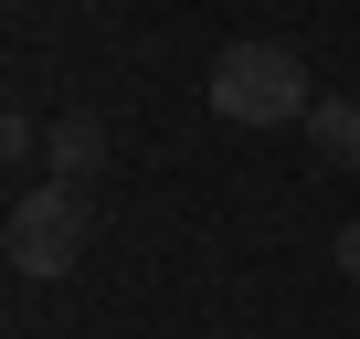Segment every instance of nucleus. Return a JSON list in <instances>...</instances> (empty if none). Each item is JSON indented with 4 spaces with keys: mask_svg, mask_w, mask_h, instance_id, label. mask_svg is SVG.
<instances>
[{
    "mask_svg": "<svg viewBox=\"0 0 360 339\" xmlns=\"http://www.w3.org/2000/svg\"><path fill=\"white\" fill-rule=\"evenodd\" d=\"M307 106H318L307 96V53H286V43H223L212 53V117L223 127H286Z\"/></svg>",
    "mask_w": 360,
    "mask_h": 339,
    "instance_id": "nucleus-1",
    "label": "nucleus"
},
{
    "mask_svg": "<svg viewBox=\"0 0 360 339\" xmlns=\"http://www.w3.org/2000/svg\"><path fill=\"white\" fill-rule=\"evenodd\" d=\"M75 255H85V191H64V181L22 191L11 202V265L22 276H64Z\"/></svg>",
    "mask_w": 360,
    "mask_h": 339,
    "instance_id": "nucleus-2",
    "label": "nucleus"
},
{
    "mask_svg": "<svg viewBox=\"0 0 360 339\" xmlns=\"http://www.w3.org/2000/svg\"><path fill=\"white\" fill-rule=\"evenodd\" d=\"M43 159H53V181H64V191H85V181H96V159H106V127H96L85 106H64L53 138H43Z\"/></svg>",
    "mask_w": 360,
    "mask_h": 339,
    "instance_id": "nucleus-3",
    "label": "nucleus"
},
{
    "mask_svg": "<svg viewBox=\"0 0 360 339\" xmlns=\"http://www.w3.org/2000/svg\"><path fill=\"white\" fill-rule=\"evenodd\" d=\"M307 148L328 170H360V96H318L307 106Z\"/></svg>",
    "mask_w": 360,
    "mask_h": 339,
    "instance_id": "nucleus-4",
    "label": "nucleus"
},
{
    "mask_svg": "<svg viewBox=\"0 0 360 339\" xmlns=\"http://www.w3.org/2000/svg\"><path fill=\"white\" fill-rule=\"evenodd\" d=\"M22 148H32V127H22L11 106H0V159H22Z\"/></svg>",
    "mask_w": 360,
    "mask_h": 339,
    "instance_id": "nucleus-5",
    "label": "nucleus"
},
{
    "mask_svg": "<svg viewBox=\"0 0 360 339\" xmlns=\"http://www.w3.org/2000/svg\"><path fill=\"white\" fill-rule=\"evenodd\" d=\"M328 255H339V276H360V223H339V244H328Z\"/></svg>",
    "mask_w": 360,
    "mask_h": 339,
    "instance_id": "nucleus-6",
    "label": "nucleus"
}]
</instances>
